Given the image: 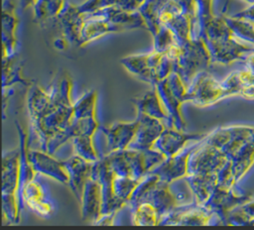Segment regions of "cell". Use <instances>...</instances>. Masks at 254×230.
<instances>
[{"label":"cell","instance_id":"6da1fadb","mask_svg":"<svg viewBox=\"0 0 254 230\" xmlns=\"http://www.w3.org/2000/svg\"><path fill=\"white\" fill-rule=\"evenodd\" d=\"M71 86L70 77L63 74L49 88L35 86L28 95L31 122L42 140L43 150L50 154L69 139L67 128L73 113Z\"/></svg>","mask_w":254,"mask_h":230},{"label":"cell","instance_id":"7a4b0ae2","mask_svg":"<svg viewBox=\"0 0 254 230\" xmlns=\"http://www.w3.org/2000/svg\"><path fill=\"white\" fill-rule=\"evenodd\" d=\"M200 33L212 62L230 64L237 60H245L254 50V45L241 41L233 34L224 16L214 15L203 25Z\"/></svg>","mask_w":254,"mask_h":230},{"label":"cell","instance_id":"3957f363","mask_svg":"<svg viewBox=\"0 0 254 230\" xmlns=\"http://www.w3.org/2000/svg\"><path fill=\"white\" fill-rule=\"evenodd\" d=\"M181 46L169 52L153 50L147 54L129 56L121 63L133 74L149 83L156 84L176 70Z\"/></svg>","mask_w":254,"mask_h":230},{"label":"cell","instance_id":"277c9868","mask_svg":"<svg viewBox=\"0 0 254 230\" xmlns=\"http://www.w3.org/2000/svg\"><path fill=\"white\" fill-rule=\"evenodd\" d=\"M22 177V154L20 147L3 154L2 198L3 215L12 223H18L23 203L20 197Z\"/></svg>","mask_w":254,"mask_h":230},{"label":"cell","instance_id":"5b68a950","mask_svg":"<svg viewBox=\"0 0 254 230\" xmlns=\"http://www.w3.org/2000/svg\"><path fill=\"white\" fill-rule=\"evenodd\" d=\"M212 63L208 48L202 38L192 40L181 45L177 58L176 70L184 82L188 85L201 71H204Z\"/></svg>","mask_w":254,"mask_h":230},{"label":"cell","instance_id":"8992f818","mask_svg":"<svg viewBox=\"0 0 254 230\" xmlns=\"http://www.w3.org/2000/svg\"><path fill=\"white\" fill-rule=\"evenodd\" d=\"M155 85L157 86L160 97L172 119L173 127L184 131L186 124L183 119L181 107L183 103L186 102L188 85L177 71L172 72L169 76Z\"/></svg>","mask_w":254,"mask_h":230},{"label":"cell","instance_id":"52a82bcc","mask_svg":"<svg viewBox=\"0 0 254 230\" xmlns=\"http://www.w3.org/2000/svg\"><path fill=\"white\" fill-rule=\"evenodd\" d=\"M227 96H230V93L224 87L222 82L215 80L204 70L199 72L189 85L186 94V101L204 107Z\"/></svg>","mask_w":254,"mask_h":230},{"label":"cell","instance_id":"ba28073f","mask_svg":"<svg viewBox=\"0 0 254 230\" xmlns=\"http://www.w3.org/2000/svg\"><path fill=\"white\" fill-rule=\"evenodd\" d=\"M37 173L28 172L22 174L20 197L22 203L24 204L25 202L39 216L48 217L54 211V204L49 199L41 182L37 179Z\"/></svg>","mask_w":254,"mask_h":230},{"label":"cell","instance_id":"9c48e42d","mask_svg":"<svg viewBox=\"0 0 254 230\" xmlns=\"http://www.w3.org/2000/svg\"><path fill=\"white\" fill-rule=\"evenodd\" d=\"M218 223H222V220L215 212L195 202L177 207L161 221V224L176 225H206Z\"/></svg>","mask_w":254,"mask_h":230},{"label":"cell","instance_id":"30bf717a","mask_svg":"<svg viewBox=\"0 0 254 230\" xmlns=\"http://www.w3.org/2000/svg\"><path fill=\"white\" fill-rule=\"evenodd\" d=\"M137 119L139 121L137 133L129 149L153 150L154 144L168 125L158 118L142 113H138Z\"/></svg>","mask_w":254,"mask_h":230},{"label":"cell","instance_id":"8fae6325","mask_svg":"<svg viewBox=\"0 0 254 230\" xmlns=\"http://www.w3.org/2000/svg\"><path fill=\"white\" fill-rule=\"evenodd\" d=\"M205 136V134H188L183 130L167 127L154 144L153 150L170 158L181 152L190 143L201 140Z\"/></svg>","mask_w":254,"mask_h":230},{"label":"cell","instance_id":"7c38bea8","mask_svg":"<svg viewBox=\"0 0 254 230\" xmlns=\"http://www.w3.org/2000/svg\"><path fill=\"white\" fill-rule=\"evenodd\" d=\"M18 16L13 0H3L2 6V48L3 59L12 58L16 54Z\"/></svg>","mask_w":254,"mask_h":230},{"label":"cell","instance_id":"4fadbf2b","mask_svg":"<svg viewBox=\"0 0 254 230\" xmlns=\"http://www.w3.org/2000/svg\"><path fill=\"white\" fill-rule=\"evenodd\" d=\"M138 125L139 121L136 118L131 122H116L108 127H102L109 152L129 149L135 139Z\"/></svg>","mask_w":254,"mask_h":230},{"label":"cell","instance_id":"5bb4252c","mask_svg":"<svg viewBox=\"0 0 254 230\" xmlns=\"http://www.w3.org/2000/svg\"><path fill=\"white\" fill-rule=\"evenodd\" d=\"M30 159L38 173L51 176L59 181L68 183L69 172L64 162L58 161L53 154L40 151H29Z\"/></svg>","mask_w":254,"mask_h":230},{"label":"cell","instance_id":"9a60e30c","mask_svg":"<svg viewBox=\"0 0 254 230\" xmlns=\"http://www.w3.org/2000/svg\"><path fill=\"white\" fill-rule=\"evenodd\" d=\"M135 103L138 113L158 118L164 121L168 127H173L172 119L160 97L157 86L155 84L152 85V89L148 91L142 98L135 100Z\"/></svg>","mask_w":254,"mask_h":230},{"label":"cell","instance_id":"2e32d148","mask_svg":"<svg viewBox=\"0 0 254 230\" xmlns=\"http://www.w3.org/2000/svg\"><path fill=\"white\" fill-rule=\"evenodd\" d=\"M168 1L169 0H147L138 9L145 21L146 28L152 33L153 36L158 32L159 28L161 27L159 16Z\"/></svg>","mask_w":254,"mask_h":230},{"label":"cell","instance_id":"e0dca14e","mask_svg":"<svg viewBox=\"0 0 254 230\" xmlns=\"http://www.w3.org/2000/svg\"><path fill=\"white\" fill-rule=\"evenodd\" d=\"M66 5L65 0H39L33 8L35 21L43 23L53 18H59Z\"/></svg>","mask_w":254,"mask_h":230},{"label":"cell","instance_id":"ac0fdd59","mask_svg":"<svg viewBox=\"0 0 254 230\" xmlns=\"http://www.w3.org/2000/svg\"><path fill=\"white\" fill-rule=\"evenodd\" d=\"M233 34L241 41L254 45V25L249 21L234 16H224Z\"/></svg>","mask_w":254,"mask_h":230},{"label":"cell","instance_id":"d6986e66","mask_svg":"<svg viewBox=\"0 0 254 230\" xmlns=\"http://www.w3.org/2000/svg\"><path fill=\"white\" fill-rule=\"evenodd\" d=\"M72 144L74 155H77L89 162H97L101 159L94 148L93 137L86 135L76 136L72 138Z\"/></svg>","mask_w":254,"mask_h":230},{"label":"cell","instance_id":"ffe728a7","mask_svg":"<svg viewBox=\"0 0 254 230\" xmlns=\"http://www.w3.org/2000/svg\"><path fill=\"white\" fill-rule=\"evenodd\" d=\"M124 0H86L81 5H77L80 12H94L111 6H122Z\"/></svg>","mask_w":254,"mask_h":230},{"label":"cell","instance_id":"44dd1931","mask_svg":"<svg viewBox=\"0 0 254 230\" xmlns=\"http://www.w3.org/2000/svg\"><path fill=\"white\" fill-rule=\"evenodd\" d=\"M232 16L240 18V19H244L246 21H249L250 23H252L254 25V3L251 4L245 10L240 11V12H238V13L232 15Z\"/></svg>","mask_w":254,"mask_h":230},{"label":"cell","instance_id":"7402d4cb","mask_svg":"<svg viewBox=\"0 0 254 230\" xmlns=\"http://www.w3.org/2000/svg\"><path fill=\"white\" fill-rule=\"evenodd\" d=\"M246 62V69L254 75V50L248 55L246 59L244 60Z\"/></svg>","mask_w":254,"mask_h":230},{"label":"cell","instance_id":"603a6c76","mask_svg":"<svg viewBox=\"0 0 254 230\" xmlns=\"http://www.w3.org/2000/svg\"><path fill=\"white\" fill-rule=\"evenodd\" d=\"M147 0H130L129 4L125 8L126 10L130 11H138V9L146 2Z\"/></svg>","mask_w":254,"mask_h":230},{"label":"cell","instance_id":"cb8c5ba5","mask_svg":"<svg viewBox=\"0 0 254 230\" xmlns=\"http://www.w3.org/2000/svg\"><path fill=\"white\" fill-rule=\"evenodd\" d=\"M38 1L39 0H19V5L23 10H27L30 8L33 9L38 3Z\"/></svg>","mask_w":254,"mask_h":230},{"label":"cell","instance_id":"d4e9b609","mask_svg":"<svg viewBox=\"0 0 254 230\" xmlns=\"http://www.w3.org/2000/svg\"><path fill=\"white\" fill-rule=\"evenodd\" d=\"M244 1H246V2H248V3H250V4H253V3H254V0H244Z\"/></svg>","mask_w":254,"mask_h":230}]
</instances>
